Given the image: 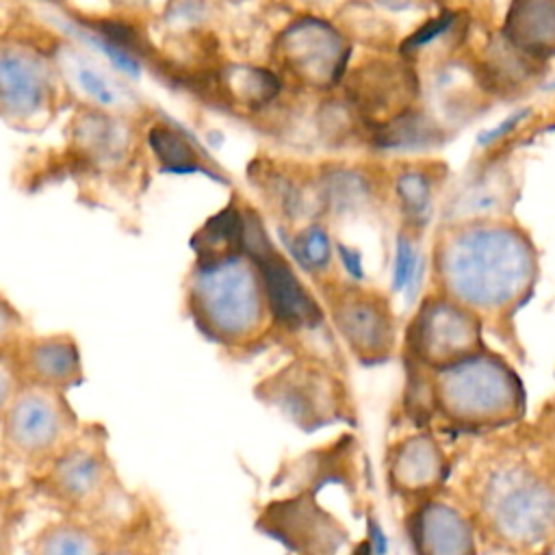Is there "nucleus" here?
<instances>
[{
	"mask_svg": "<svg viewBox=\"0 0 555 555\" xmlns=\"http://www.w3.org/2000/svg\"><path fill=\"white\" fill-rule=\"evenodd\" d=\"M119 9H126V11H132V9H141L147 4V0H113Z\"/></svg>",
	"mask_w": 555,
	"mask_h": 555,
	"instance_id": "35",
	"label": "nucleus"
},
{
	"mask_svg": "<svg viewBox=\"0 0 555 555\" xmlns=\"http://www.w3.org/2000/svg\"><path fill=\"white\" fill-rule=\"evenodd\" d=\"M26 551L33 555H113L134 548L124 533L100 520L59 514L28 538Z\"/></svg>",
	"mask_w": 555,
	"mask_h": 555,
	"instance_id": "22",
	"label": "nucleus"
},
{
	"mask_svg": "<svg viewBox=\"0 0 555 555\" xmlns=\"http://www.w3.org/2000/svg\"><path fill=\"white\" fill-rule=\"evenodd\" d=\"M384 206L397 217L399 230L421 234L427 230L447 180V165L427 156H403L382 163Z\"/></svg>",
	"mask_w": 555,
	"mask_h": 555,
	"instance_id": "17",
	"label": "nucleus"
},
{
	"mask_svg": "<svg viewBox=\"0 0 555 555\" xmlns=\"http://www.w3.org/2000/svg\"><path fill=\"white\" fill-rule=\"evenodd\" d=\"M453 494L490 548L540 553L555 546V468L525 427L475 449Z\"/></svg>",
	"mask_w": 555,
	"mask_h": 555,
	"instance_id": "1",
	"label": "nucleus"
},
{
	"mask_svg": "<svg viewBox=\"0 0 555 555\" xmlns=\"http://www.w3.org/2000/svg\"><path fill=\"white\" fill-rule=\"evenodd\" d=\"M421 234L399 230L395 238V258H392V291L412 293L423 278L425 258L421 254Z\"/></svg>",
	"mask_w": 555,
	"mask_h": 555,
	"instance_id": "30",
	"label": "nucleus"
},
{
	"mask_svg": "<svg viewBox=\"0 0 555 555\" xmlns=\"http://www.w3.org/2000/svg\"><path fill=\"white\" fill-rule=\"evenodd\" d=\"M52 59L72 106L150 124V106L121 72L78 43L61 41Z\"/></svg>",
	"mask_w": 555,
	"mask_h": 555,
	"instance_id": "12",
	"label": "nucleus"
},
{
	"mask_svg": "<svg viewBox=\"0 0 555 555\" xmlns=\"http://www.w3.org/2000/svg\"><path fill=\"white\" fill-rule=\"evenodd\" d=\"M388 490L408 503L444 490L451 457L440 438L429 431H412L397 438L384 460Z\"/></svg>",
	"mask_w": 555,
	"mask_h": 555,
	"instance_id": "20",
	"label": "nucleus"
},
{
	"mask_svg": "<svg viewBox=\"0 0 555 555\" xmlns=\"http://www.w3.org/2000/svg\"><path fill=\"white\" fill-rule=\"evenodd\" d=\"M247 180L278 225L291 228L323 219L312 163L258 154L247 165Z\"/></svg>",
	"mask_w": 555,
	"mask_h": 555,
	"instance_id": "16",
	"label": "nucleus"
},
{
	"mask_svg": "<svg viewBox=\"0 0 555 555\" xmlns=\"http://www.w3.org/2000/svg\"><path fill=\"white\" fill-rule=\"evenodd\" d=\"M345 102L369 130L416 106L418 80L408 63L375 59L343 76Z\"/></svg>",
	"mask_w": 555,
	"mask_h": 555,
	"instance_id": "14",
	"label": "nucleus"
},
{
	"mask_svg": "<svg viewBox=\"0 0 555 555\" xmlns=\"http://www.w3.org/2000/svg\"><path fill=\"white\" fill-rule=\"evenodd\" d=\"M483 330L473 310L429 288L403 332L405 366L434 371L453 364L486 347Z\"/></svg>",
	"mask_w": 555,
	"mask_h": 555,
	"instance_id": "11",
	"label": "nucleus"
},
{
	"mask_svg": "<svg viewBox=\"0 0 555 555\" xmlns=\"http://www.w3.org/2000/svg\"><path fill=\"white\" fill-rule=\"evenodd\" d=\"M540 251L509 217L442 221L429 251V288L466 306L492 332H512V319L531 299Z\"/></svg>",
	"mask_w": 555,
	"mask_h": 555,
	"instance_id": "2",
	"label": "nucleus"
},
{
	"mask_svg": "<svg viewBox=\"0 0 555 555\" xmlns=\"http://www.w3.org/2000/svg\"><path fill=\"white\" fill-rule=\"evenodd\" d=\"M67 392L20 384L0 416V451L28 475L46 468L80 431Z\"/></svg>",
	"mask_w": 555,
	"mask_h": 555,
	"instance_id": "7",
	"label": "nucleus"
},
{
	"mask_svg": "<svg viewBox=\"0 0 555 555\" xmlns=\"http://www.w3.org/2000/svg\"><path fill=\"white\" fill-rule=\"evenodd\" d=\"M525 429L540 444V449L544 451L546 460L555 468V401H551L544 408V412L531 425H527Z\"/></svg>",
	"mask_w": 555,
	"mask_h": 555,
	"instance_id": "33",
	"label": "nucleus"
},
{
	"mask_svg": "<svg viewBox=\"0 0 555 555\" xmlns=\"http://www.w3.org/2000/svg\"><path fill=\"white\" fill-rule=\"evenodd\" d=\"M69 104L52 52L0 39V121L17 132H43Z\"/></svg>",
	"mask_w": 555,
	"mask_h": 555,
	"instance_id": "9",
	"label": "nucleus"
},
{
	"mask_svg": "<svg viewBox=\"0 0 555 555\" xmlns=\"http://www.w3.org/2000/svg\"><path fill=\"white\" fill-rule=\"evenodd\" d=\"M405 535L423 555H473L479 548L473 518L453 492L429 494L405 514Z\"/></svg>",
	"mask_w": 555,
	"mask_h": 555,
	"instance_id": "19",
	"label": "nucleus"
},
{
	"mask_svg": "<svg viewBox=\"0 0 555 555\" xmlns=\"http://www.w3.org/2000/svg\"><path fill=\"white\" fill-rule=\"evenodd\" d=\"M358 442L345 434L330 442L327 447H319L306 455L295 457L280 470L275 481L286 483L295 492H317L325 483H351L356 464Z\"/></svg>",
	"mask_w": 555,
	"mask_h": 555,
	"instance_id": "24",
	"label": "nucleus"
},
{
	"mask_svg": "<svg viewBox=\"0 0 555 555\" xmlns=\"http://www.w3.org/2000/svg\"><path fill=\"white\" fill-rule=\"evenodd\" d=\"M254 395L304 431L356 416L340 369L308 356H297L260 379Z\"/></svg>",
	"mask_w": 555,
	"mask_h": 555,
	"instance_id": "8",
	"label": "nucleus"
},
{
	"mask_svg": "<svg viewBox=\"0 0 555 555\" xmlns=\"http://www.w3.org/2000/svg\"><path fill=\"white\" fill-rule=\"evenodd\" d=\"M30 490L52 509L67 516L100 520L124 533L134 551L154 531L152 507L121 481L108 453L102 423H82L78 436L39 473L28 475Z\"/></svg>",
	"mask_w": 555,
	"mask_h": 555,
	"instance_id": "5",
	"label": "nucleus"
},
{
	"mask_svg": "<svg viewBox=\"0 0 555 555\" xmlns=\"http://www.w3.org/2000/svg\"><path fill=\"white\" fill-rule=\"evenodd\" d=\"M145 141L158 171L171 173H195L202 171L217 180H225L219 167L176 126L167 121H150L145 126Z\"/></svg>",
	"mask_w": 555,
	"mask_h": 555,
	"instance_id": "27",
	"label": "nucleus"
},
{
	"mask_svg": "<svg viewBox=\"0 0 555 555\" xmlns=\"http://www.w3.org/2000/svg\"><path fill=\"white\" fill-rule=\"evenodd\" d=\"M505 41L531 59L555 54V0H514L505 20Z\"/></svg>",
	"mask_w": 555,
	"mask_h": 555,
	"instance_id": "26",
	"label": "nucleus"
},
{
	"mask_svg": "<svg viewBox=\"0 0 555 555\" xmlns=\"http://www.w3.org/2000/svg\"><path fill=\"white\" fill-rule=\"evenodd\" d=\"M20 384L22 382L13 362V353H0V416L9 405V401L13 399Z\"/></svg>",
	"mask_w": 555,
	"mask_h": 555,
	"instance_id": "34",
	"label": "nucleus"
},
{
	"mask_svg": "<svg viewBox=\"0 0 555 555\" xmlns=\"http://www.w3.org/2000/svg\"><path fill=\"white\" fill-rule=\"evenodd\" d=\"M308 2H323V0H308Z\"/></svg>",
	"mask_w": 555,
	"mask_h": 555,
	"instance_id": "36",
	"label": "nucleus"
},
{
	"mask_svg": "<svg viewBox=\"0 0 555 555\" xmlns=\"http://www.w3.org/2000/svg\"><path fill=\"white\" fill-rule=\"evenodd\" d=\"M516 189L509 167L503 165L501 156H492L483 160L475 173H468L462 186L449 197L442 206V221L507 217Z\"/></svg>",
	"mask_w": 555,
	"mask_h": 555,
	"instance_id": "23",
	"label": "nucleus"
},
{
	"mask_svg": "<svg viewBox=\"0 0 555 555\" xmlns=\"http://www.w3.org/2000/svg\"><path fill=\"white\" fill-rule=\"evenodd\" d=\"M408 369V414L438 421L455 434H496L522 421L527 408L525 386L512 364L496 351H479L425 371Z\"/></svg>",
	"mask_w": 555,
	"mask_h": 555,
	"instance_id": "4",
	"label": "nucleus"
},
{
	"mask_svg": "<svg viewBox=\"0 0 555 555\" xmlns=\"http://www.w3.org/2000/svg\"><path fill=\"white\" fill-rule=\"evenodd\" d=\"M0 488H2V486H0Z\"/></svg>",
	"mask_w": 555,
	"mask_h": 555,
	"instance_id": "37",
	"label": "nucleus"
},
{
	"mask_svg": "<svg viewBox=\"0 0 555 555\" xmlns=\"http://www.w3.org/2000/svg\"><path fill=\"white\" fill-rule=\"evenodd\" d=\"M22 501L15 488L2 486L0 488V555L13 551V540L17 525L22 520Z\"/></svg>",
	"mask_w": 555,
	"mask_h": 555,
	"instance_id": "32",
	"label": "nucleus"
},
{
	"mask_svg": "<svg viewBox=\"0 0 555 555\" xmlns=\"http://www.w3.org/2000/svg\"><path fill=\"white\" fill-rule=\"evenodd\" d=\"M256 529L297 553H336L349 540L347 527L321 507L312 492L267 503L256 518Z\"/></svg>",
	"mask_w": 555,
	"mask_h": 555,
	"instance_id": "15",
	"label": "nucleus"
},
{
	"mask_svg": "<svg viewBox=\"0 0 555 555\" xmlns=\"http://www.w3.org/2000/svg\"><path fill=\"white\" fill-rule=\"evenodd\" d=\"M22 384H35L69 392L85 384L80 345L69 332H30L13 351Z\"/></svg>",
	"mask_w": 555,
	"mask_h": 555,
	"instance_id": "21",
	"label": "nucleus"
},
{
	"mask_svg": "<svg viewBox=\"0 0 555 555\" xmlns=\"http://www.w3.org/2000/svg\"><path fill=\"white\" fill-rule=\"evenodd\" d=\"M321 215L353 219L384 206V169L379 160L325 158L312 165Z\"/></svg>",
	"mask_w": 555,
	"mask_h": 555,
	"instance_id": "18",
	"label": "nucleus"
},
{
	"mask_svg": "<svg viewBox=\"0 0 555 555\" xmlns=\"http://www.w3.org/2000/svg\"><path fill=\"white\" fill-rule=\"evenodd\" d=\"M182 308L208 343L230 353L251 351L271 338L262 275L245 247L195 254L182 282Z\"/></svg>",
	"mask_w": 555,
	"mask_h": 555,
	"instance_id": "6",
	"label": "nucleus"
},
{
	"mask_svg": "<svg viewBox=\"0 0 555 555\" xmlns=\"http://www.w3.org/2000/svg\"><path fill=\"white\" fill-rule=\"evenodd\" d=\"M225 91L234 104L249 111H260L280 93V80L264 69L238 67L225 74Z\"/></svg>",
	"mask_w": 555,
	"mask_h": 555,
	"instance_id": "29",
	"label": "nucleus"
},
{
	"mask_svg": "<svg viewBox=\"0 0 555 555\" xmlns=\"http://www.w3.org/2000/svg\"><path fill=\"white\" fill-rule=\"evenodd\" d=\"M366 143L375 152L414 154L427 152L442 143V130L416 106L397 115L395 119L369 130Z\"/></svg>",
	"mask_w": 555,
	"mask_h": 555,
	"instance_id": "28",
	"label": "nucleus"
},
{
	"mask_svg": "<svg viewBox=\"0 0 555 555\" xmlns=\"http://www.w3.org/2000/svg\"><path fill=\"white\" fill-rule=\"evenodd\" d=\"M145 126L74 106L63 130V145L35 152L20 163V186L37 193L72 180L85 206L115 212L137 210L152 176Z\"/></svg>",
	"mask_w": 555,
	"mask_h": 555,
	"instance_id": "3",
	"label": "nucleus"
},
{
	"mask_svg": "<svg viewBox=\"0 0 555 555\" xmlns=\"http://www.w3.org/2000/svg\"><path fill=\"white\" fill-rule=\"evenodd\" d=\"M282 72L312 91L334 89L347 74L349 43L327 22L304 17L293 22L275 43Z\"/></svg>",
	"mask_w": 555,
	"mask_h": 555,
	"instance_id": "13",
	"label": "nucleus"
},
{
	"mask_svg": "<svg viewBox=\"0 0 555 555\" xmlns=\"http://www.w3.org/2000/svg\"><path fill=\"white\" fill-rule=\"evenodd\" d=\"M317 288L338 343L360 364L373 366L392 358L397 317L386 293L351 278H336Z\"/></svg>",
	"mask_w": 555,
	"mask_h": 555,
	"instance_id": "10",
	"label": "nucleus"
},
{
	"mask_svg": "<svg viewBox=\"0 0 555 555\" xmlns=\"http://www.w3.org/2000/svg\"><path fill=\"white\" fill-rule=\"evenodd\" d=\"M30 332L22 310L0 291V353H13Z\"/></svg>",
	"mask_w": 555,
	"mask_h": 555,
	"instance_id": "31",
	"label": "nucleus"
},
{
	"mask_svg": "<svg viewBox=\"0 0 555 555\" xmlns=\"http://www.w3.org/2000/svg\"><path fill=\"white\" fill-rule=\"evenodd\" d=\"M280 238H282L291 260L317 286L340 278L336 243L330 234L325 219H312V221L291 225V228L280 225Z\"/></svg>",
	"mask_w": 555,
	"mask_h": 555,
	"instance_id": "25",
	"label": "nucleus"
}]
</instances>
